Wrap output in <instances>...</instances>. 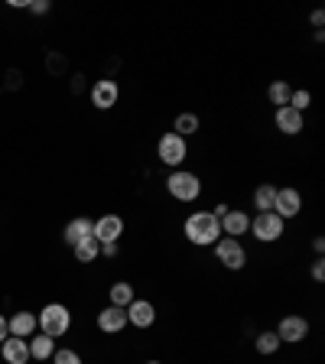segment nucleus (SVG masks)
<instances>
[{
  "label": "nucleus",
  "mask_w": 325,
  "mask_h": 364,
  "mask_svg": "<svg viewBox=\"0 0 325 364\" xmlns=\"http://www.w3.org/2000/svg\"><path fill=\"white\" fill-rule=\"evenodd\" d=\"M215 257H218V264L225 267V270H244V264H247V250H244L241 241L221 235L218 241H215Z\"/></svg>",
  "instance_id": "nucleus-6"
},
{
  "label": "nucleus",
  "mask_w": 325,
  "mask_h": 364,
  "mask_svg": "<svg viewBox=\"0 0 325 364\" xmlns=\"http://www.w3.org/2000/svg\"><path fill=\"white\" fill-rule=\"evenodd\" d=\"M26 345H30V358H36V361H46V358L55 355V338H49V335H33Z\"/></svg>",
  "instance_id": "nucleus-18"
},
{
  "label": "nucleus",
  "mask_w": 325,
  "mask_h": 364,
  "mask_svg": "<svg viewBox=\"0 0 325 364\" xmlns=\"http://www.w3.org/2000/svg\"><path fill=\"white\" fill-rule=\"evenodd\" d=\"M299 208H303V196H299V189H277L273 215H280V218L287 221V218H296Z\"/></svg>",
  "instance_id": "nucleus-11"
},
{
  "label": "nucleus",
  "mask_w": 325,
  "mask_h": 364,
  "mask_svg": "<svg viewBox=\"0 0 325 364\" xmlns=\"http://www.w3.org/2000/svg\"><path fill=\"white\" fill-rule=\"evenodd\" d=\"M273 124H277V130L287 136H296L299 130H303V114L293 111V107H277V114H273Z\"/></svg>",
  "instance_id": "nucleus-15"
},
{
  "label": "nucleus",
  "mask_w": 325,
  "mask_h": 364,
  "mask_svg": "<svg viewBox=\"0 0 325 364\" xmlns=\"http://www.w3.org/2000/svg\"><path fill=\"white\" fill-rule=\"evenodd\" d=\"M322 23H325V14H322V10H312V26H316V30H322Z\"/></svg>",
  "instance_id": "nucleus-30"
},
{
  "label": "nucleus",
  "mask_w": 325,
  "mask_h": 364,
  "mask_svg": "<svg viewBox=\"0 0 325 364\" xmlns=\"http://www.w3.org/2000/svg\"><path fill=\"white\" fill-rule=\"evenodd\" d=\"M4 338H10V332H7V318L0 316V345H4Z\"/></svg>",
  "instance_id": "nucleus-31"
},
{
  "label": "nucleus",
  "mask_w": 325,
  "mask_h": 364,
  "mask_svg": "<svg viewBox=\"0 0 325 364\" xmlns=\"http://www.w3.org/2000/svg\"><path fill=\"white\" fill-rule=\"evenodd\" d=\"M121 98V85L114 82V78H98V82L91 85V105L98 107V111H111Z\"/></svg>",
  "instance_id": "nucleus-7"
},
{
  "label": "nucleus",
  "mask_w": 325,
  "mask_h": 364,
  "mask_svg": "<svg viewBox=\"0 0 325 364\" xmlns=\"http://www.w3.org/2000/svg\"><path fill=\"white\" fill-rule=\"evenodd\" d=\"M218 225H221V235H225V237L241 241V235H247V231H250V215L241 212V208H228V212L218 218Z\"/></svg>",
  "instance_id": "nucleus-10"
},
{
  "label": "nucleus",
  "mask_w": 325,
  "mask_h": 364,
  "mask_svg": "<svg viewBox=\"0 0 325 364\" xmlns=\"http://www.w3.org/2000/svg\"><path fill=\"white\" fill-rule=\"evenodd\" d=\"M101 254H105V257H117V254H121V244L114 241V244H101Z\"/></svg>",
  "instance_id": "nucleus-28"
},
{
  "label": "nucleus",
  "mask_w": 325,
  "mask_h": 364,
  "mask_svg": "<svg viewBox=\"0 0 325 364\" xmlns=\"http://www.w3.org/2000/svg\"><path fill=\"white\" fill-rule=\"evenodd\" d=\"M0 355H4V364H26L30 361V345H26V338H4V345H0Z\"/></svg>",
  "instance_id": "nucleus-16"
},
{
  "label": "nucleus",
  "mask_w": 325,
  "mask_h": 364,
  "mask_svg": "<svg viewBox=\"0 0 325 364\" xmlns=\"http://www.w3.org/2000/svg\"><path fill=\"white\" fill-rule=\"evenodd\" d=\"M124 235V218L121 215H101L98 221H95V228H91V237L98 244H114L121 241Z\"/></svg>",
  "instance_id": "nucleus-8"
},
{
  "label": "nucleus",
  "mask_w": 325,
  "mask_h": 364,
  "mask_svg": "<svg viewBox=\"0 0 325 364\" xmlns=\"http://www.w3.org/2000/svg\"><path fill=\"white\" fill-rule=\"evenodd\" d=\"M153 322H156V306H153L150 299H134V303L127 306V326L150 328Z\"/></svg>",
  "instance_id": "nucleus-12"
},
{
  "label": "nucleus",
  "mask_w": 325,
  "mask_h": 364,
  "mask_svg": "<svg viewBox=\"0 0 325 364\" xmlns=\"http://www.w3.org/2000/svg\"><path fill=\"white\" fill-rule=\"evenodd\" d=\"M146 364H163V361H146Z\"/></svg>",
  "instance_id": "nucleus-33"
},
{
  "label": "nucleus",
  "mask_w": 325,
  "mask_h": 364,
  "mask_svg": "<svg viewBox=\"0 0 325 364\" xmlns=\"http://www.w3.org/2000/svg\"><path fill=\"white\" fill-rule=\"evenodd\" d=\"M280 345H283V341L277 338V332H260L257 338H254V348H257V355H264V358L277 355V351H280Z\"/></svg>",
  "instance_id": "nucleus-24"
},
{
  "label": "nucleus",
  "mask_w": 325,
  "mask_h": 364,
  "mask_svg": "<svg viewBox=\"0 0 325 364\" xmlns=\"http://www.w3.org/2000/svg\"><path fill=\"white\" fill-rule=\"evenodd\" d=\"M182 235L189 237V244L196 247H215V241L221 237V225L212 212H192L182 225Z\"/></svg>",
  "instance_id": "nucleus-1"
},
{
  "label": "nucleus",
  "mask_w": 325,
  "mask_h": 364,
  "mask_svg": "<svg viewBox=\"0 0 325 364\" xmlns=\"http://www.w3.org/2000/svg\"><path fill=\"white\" fill-rule=\"evenodd\" d=\"M53 364H82V355H78V351H72V348H55Z\"/></svg>",
  "instance_id": "nucleus-26"
},
{
  "label": "nucleus",
  "mask_w": 325,
  "mask_h": 364,
  "mask_svg": "<svg viewBox=\"0 0 325 364\" xmlns=\"http://www.w3.org/2000/svg\"><path fill=\"white\" fill-rule=\"evenodd\" d=\"M107 296H111V306H117V309H127V306L137 299L134 287H130L127 280H117V283L111 287V293H107Z\"/></svg>",
  "instance_id": "nucleus-19"
},
{
  "label": "nucleus",
  "mask_w": 325,
  "mask_h": 364,
  "mask_svg": "<svg viewBox=\"0 0 325 364\" xmlns=\"http://www.w3.org/2000/svg\"><path fill=\"white\" fill-rule=\"evenodd\" d=\"M312 280H316V283L325 280V260H322V257L312 260Z\"/></svg>",
  "instance_id": "nucleus-27"
},
{
  "label": "nucleus",
  "mask_w": 325,
  "mask_h": 364,
  "mask_svg": "<svg viewBox=\"0 0 325 364\" xmlns=\"http://www.w3.org/2000/svg\"><path fill=\"white\" fill-rule=\"evenodd\" d=\"M98 328L105 335H117L127 328V309H117V306H107L98 312Z\"/></svg>",
  "instance_id": "nucleus-14"
},
{
  "label": "nucleus",
  "mask_w": 325,
  "mask_h": 364,
  "mask_svg": "<svg viewBox=\"0 0 325 364\" xmlns=\"http://www.w3.org/2000/svg\"><path fill=\"white\" fill-rule=\"evenodd\" d=\"M91 228H95V221L91 218H72L65 225V244H72V247L82 244L85 237H91Z\"/></svg>",
  "instance_id": "nucleus-17"
},
{
  "label": "nucleus",
  "mask_w": 325,
  "mask_h": 364,
  "mask_svg": "<svg viewBox=\"0 0 325 364\" xmlns=\"http://www.w3.org/2000/svg\"><path fill=\"white\" fill-rule=\"evenodd\" d=\"M36 322H39V328H43V335H49V338H62V335L72 328V312H68L62 303H49L36 316Z\"/></svg>",
  "instance_id": "nucleus-3"
},
{
  "label": "nucleus",
  "mask_w": 325,
  "mask_h": 364,
  "mask_svg": "<svg viewBox=\"0 0 325 364\" xmlns=\"http://www.w3.org/2000/svg\"><path fill=\"white\" fill-rule=\"evenodd\" d=\"M156 156L163 159L169 169H179L182 163H186V156H189V140H182L179 134L166 130V134L159 136V144H156Z\"/></svg>",
  "instance_id": "nucleus-4"
},
{
  "label": "nucleus",
  "mask_w": 325,
  "mask_h": 364,
  "mask_svg": "<svg viewBox=\"0 0 325 364\" xmlns=\"http://www.w3.org/2000/svg\"><path fill=\"white\" fill-rule=\"evenodd\" d=\"M309 335V322L303 316H283L280 326H277V338L287 341V345H299Z\"/></svg>",
  "instance_id": "nucleus-9"
},
{
  "label": "nucleus",
  "mask_w": 325,
  "mask_h": 364,
  "mask_svg": "<svg viewBox=\"0 0 325 364\" xmlns=\"http://www.w3.org/2000/svg\"><path fill=\"white\" fill-rule=\"evenodd\" d=\"M30 10L33 14H49V0H33Z\"/></svg>",
  "instance_id": "nucleus-29"
},
{
  "label": "nucleus",
  "mask_w": 325,
  "mask_h": 364,
  "mask_svg": "<svg viewBox=\"0 0 325 364\" xmlns=\"http://www.w3.org/2000/svg\"><path fill=\"white\" fill-rule=\"evenodd\" d=\"M72 250H75V260H78V264H91V260L101 257V244L95 241V237H85V241L75 244Z\"/></svg>",
  "instance_id": "nucleus-22"
},
{
  "label": "nucleus",
  "mask_w": 325,
  "mask_h": 364,
  "mask_svg": "<svg viewBox=\"0 0 325 364\" xmlns=\"http://www.w3.org/2000/svg\"><path fill=\"white\" fill-rule=\"evenodd\" d=\"M289 95H293V88H289L283 78L270 82V88H267V98H270V105H277V107H287L289 105Z\"/></svg>",
  "instance_id": "nucleus-23"
},
{
  "label": "nucleus",
  "mask_w": 325,
  "mask_h": 364,
  "mask_svg": "<svg viewBox=\"0 0 325 364\" xmlns=\"http://www.w3.org/2000/svg\"><path fill=\"white\" fill-rule=\"evenodd\" d=\"M309 105H312V95H309V91H306V88H293V95H289V107L303 114Z\"/></svg>",
  "instance_id": "nucleus-25"
},
{
  "label": "nucleus",
  "mask_w": 325,
  "mask_h": 364,
  "mask_svg": "<svg viewBox=\"0 0 325 364\" xmlns=\"http://www.w3.org/2000/svg\"><path fill=\"white\" fill-rule=\"evenodd\" d=\"M36 328H39V322H36V316L33 312H14V316L7 318V332L14 335V338H33L36 335Z\"/></svg>",
  "instance_id": "nucleus-13"
},
{
  "label": "nucleus",
  "mask_w": 325,
  "mask_h": 364,
  "mask_svg": "<svg viewBox=\"0 0 325 364\" xmlns=\"http://www.w3.org/2000/svg\"><path fill=\"white\" fill-rule=\"evenodd\" d=\"M166 192L176 198V202L189 205L202 196V179H198L196 173H189V169H173V173L166 176Z\"/></svg>",
  "instance_id": "nucleus-2"
},
{
  "label": "nucleus",
  "mask_w": 325,
  "mask_h": 364,
  "mask_svg": "<svg viewBox=\"0 0 325 364\" xmlns=\"http://www.w3.org/2000/svg\"><path fill=\"white\" fill-rule=\"evenodd\" d=\"M273 202H277V186H270V182L257 186V192H254V208H257V212H273Z\"/></svg>",
  "instance_id": "nucleus-21"
},
{
  "label": "nucleus",
  "mask_w": 325,
  "mask_h": 364,
  "mask_svg": "<svg viewBox=\"0 0 325 364\" xmlns=\"http://www.w3.org/2000/svg\"><path fill=\"white\" fill-rule=\"evenodd\" d=\"M198 130V114H192V111H182V114H176V121H173V134H179L182 140H189L192 134Z\"/></svg>",
  "instance_id": "nucleus-20"
},
{
  "label": "nucleus",
  "mask_w": 325,
  "mask_h": 364,
  "mask_svg": "<svg viewBox=\"0 0 325 364\" xmlns=\"http://www.w3.org/2000/svg\"><path fill=\"white\" fill-rule=\"evenodd\" d=\"M250 231H254V237H257L260 244H273L287 235V221L273 212H257L250 218Z\"/></svg>",
  "instance_id": "nucleus-5"
},
{
  "label": "nucleus",
  "mask_w": 325,
  "mask_h": 364,
  "mask_svg": "<svg viewBox=\"0 0 325 364\" xmlns=\"http://www.w3.org/2000/svg\"><path fill=\"white\" fill-rule=\"evenodd\" d=\"M312 250H316L319 257H322V250H325V237H316V241H312Z\"/></svg>",
  "instance_id": "nucleus-32"
}]
</instances>
